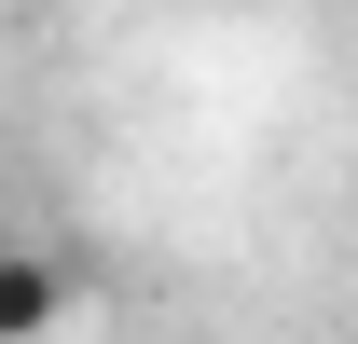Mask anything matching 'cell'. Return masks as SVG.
Returning a JSON list of instances; mask_svg holds the SVG:
<instances>
[{"mask_svg": "<svg viewBox=\"0 0 358 344\" xmlns=\"http://www.w3.org/2000/svg\"><path fill=\"white\" fill-rule=\"evenodd\" d=\"M69 303H83L69 248H42V234H0V344H42V331H69Z\"/></svg>", "mask_w": 358, "mask_h": 344, "instance_id": "obj_1", "label": "cell"}]
</instances>
